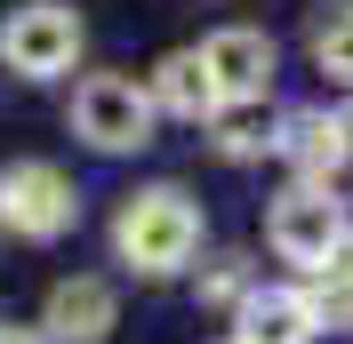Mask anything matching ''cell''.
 <instances>
[{
    "label": "cell",
    "instance_id": "1",
    "mask_svg": "<svg viewBox=\"0 0 353 344\" xmlns=\"http://www.w3.org/2000/svg\"><path fill=\"white\" fill-rule=\"evenodd\" d=\"M112 257L145 280H169L201 257V200L185 184H145V193L121 200L112 216Z\"/></svg>",
    "mask_w": 353,
    "mask_h": 344
},
{
    "label": "cell",
    "instance_id": "2",
    "mask_svg": "<svg viewBox=\"0 0 353 344\" xmlns=\"http://www.w3.org/2000/svg\"><path fill=\"white\" fill-rule=\"evenodd\" d=\"M153 88L129 80V72H88L72 88V136L88 152H145L153 144Z\"/></svg>",
    "mask_w": 353,
    "mask_h": 344
},
{
    "label": "cell",
    "instance_id": "3",
    "mask_svg": "<svg viewBox=\"0 0 353 344\" xmlns=\"http://www.w3.org/2000/svg\"><path fill=\"white\" fill-rule=\"evenodd\" d=\"M81 41H88V24L65 0H24V8L0 17V65L17 72V80H57V72H72L81 65Z\"/></svg>",
    "mask_w": 353,
    "mask_h": 344
},
{
    "label": "cell",
    "instance_id": "4",
    "mask_svg": "<svg viewBox=\"0 0 353 344\" xmlns=\"http://www.w3.org/2000/svg\"><path fill=\"white\" fill-rule=\"evenodd\" d=\"M265 240H273V257L281 264H305V272H330L337 257H345V200L330 193V184H289L281 200H273V216H265Z\"/></svg>",
    "mask_w": 353,
    "mask_h": 344
},
{
    "label": "cell",
    "instance_id": "5",
    "mask_svg": "<svg viewBox=\"0 0 353 344\" xmlns=\"http://www.w3.org/2000/svg\"><path fill=\"white\" fill-rule=\"evenodd\" d=\"M81 224V193L57 160H8L0 169V233L17 240H65Z\"/></svg>",
    "mask_w": 353,
    "mask_h": 344
},
{
    "label": "cell",
    "instance_id": "6",
    "mask_svg": "<svg viewBox=\"0 0 353 344\" xmlns=\"http://www.w3.org/2000/svg\"><path fill=\"white\" fill-rule=\"evenodd\" d=\"M201 72L217 88V105H265V88H273V41L257 24H225V32L201 41Z\"/></svg>",
    "mask_w": 353,
    "mask_h": 344
},
{
    "label": "cell",
    "instance_id": "7",
    "mask_svg": "<svg viewBox=\"0 0 353 344\" xmlns=\"http://www.w3.org/2000/svg\"><path fill=\"white\" fill-rule=\"evenodd\" d=\"M112 321H121V297H112V280H97V272L57 280V288H48V312H41L48 344H105Z\"/></svg>",
    "mask_w": 353,
    "mask_h": 344
},
{
    "label": "cell",
    "instance_id": "8",
    "mask_svg": "<svg viewBox=\"0 0 353 344\" xmlns=\"http://www.w3.org/2000/svg\"><path fill=\"white\" fill-rule=\"evenodd\" d=\"M281 152H289V169H297V184H337L353 160V136L337 112H289V129H281Z\"/></svg>",
    "mask_w": 353,
    "mask_h": 344
},
{
    "label": "cell",
    "instance_id": "9",
    "mask_svg": "<svg viewBox=\"0 0 353 344\" xmlns=\"http://www.w3.org/2000/svg\"><path fill=\"white\" fill-rule=\"evenodd\" d=\"M321 321H313L305 288H249V304L233 312V344H313Z\"/></svg>",
    "mask_w": 353,
    "mask_h": 344
},
{
    "label": "cell",
    "instance_id": "10",
    "mask_svg": "<svg viewBox=\"0 0 353 344\" xmlns=\"http://www.w3.org/2000/svg\"><path fill=\"white\" fill-rule=\"evenodd\" d=\"M145 88H153V112H169V120H217V88L201 72V48H169Z\"/></svg>",
    "mask_w": 353,
    "mask_h": 344
},
{
    "label": "cell",
    "instance_id": "11",
    "mask_svg": "<svg viewBox=\"0 0 353 344\" xmlns=\"http://www.w3.org/2000/svg\"><path fill=\"white\" fill-rule=\"evenodd\" d=\"M209 129H217V152H225V160H265V152L281 144L265 105H217V120H209Z\"/></svg>",
    "mask_w": 353,
    "mask_h": 344
},
{
    "label": "cell",
    "instance_id": "12",
    "mask_svg": "<svg viewBox=\"0 0 353 344\" xmlns=\"http://www.w3.org/2000/svg\"><path fill=\"white\" fill-rule=\"evenodd\" d=\"M313 65H321V72H330V80L337 88H353V0H345V8H321V17H313Z\"/></svg>",
    "mask_w": 353,
    "mask_h": 344
},
{
    "label": "cell",
    "instance_id": "13",
    "mask_svg": "<svg viewBox=\"0 0 353 344\" xmlns=\"http://www.w3.org/2000/svg\"><path fill=\"white\" fill-rule=\"evenodd\" d=\"M305 304H313L321 328H353V257H337L330 272H313L305 280Z\"/></svg>",
    "mask_w": 353,
    "mask_h": 344
},
{
    "label": "cell",
    "instance_id": "14",
    "mask_svg": "<svg viewBox=\"0 0 353 344\" xmlns=\"http://www.w3.org/2000/svg\"><path fill=\"white\" fill-rule=\"evenodd\" d=\"M201 304H233L241 312L249 304V257H217L209 272H201Z\"/></svg>",
    "mask_w": 353,
    "mask_h": 344
},
{
    "label": "cell",
    "instance_id": "15",
    "mask_svg": "<svg viewBox=\"0 0 353 344\" xmlns=\"http://www.w3.org/2000/svg\"><path fill=\"white\" fill-rule=\"evenodd\" d=\"M0 344H48V328H32V321H0Z\"/></svg>",
    "mask_w": 353,
    "mask_h": 344
},
{
    "label": "cell",
    "instance_id": "16",
    "mask_svg": "<svg viewBox=\"0 0 353 344\" xmlns=\"http://www.w3.org/2000/svg\"><path fill=\"white\" fill-rule=\"evenodd\" d=\"M345 257H353V240H345Z\"/></svg>",
    "mask_w": 353,
    "mask_h": 344
}]
</instances>
